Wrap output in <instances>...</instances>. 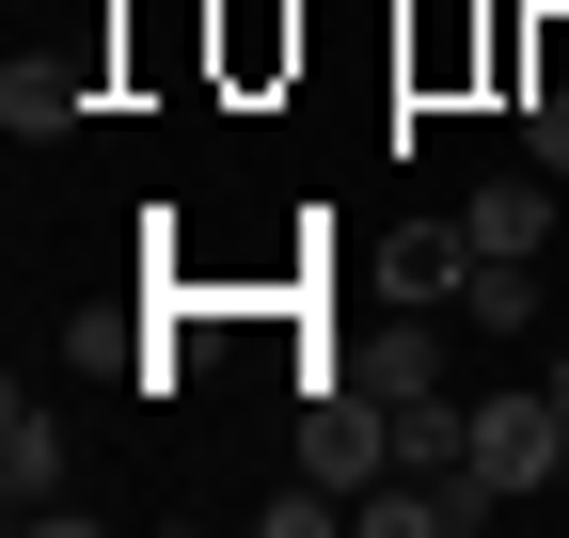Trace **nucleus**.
Segmentation results:
<instances>
[{
  "mask_svg": "<svg viewBox=\"0 0 569 538\" xmlns=\"http://www.w3.org/2000/svg\"><path fill=\"white\" fill-rule=\"evenodd\" d=\"M301 476H332V491H380L396 476V396L380 380H317L301 396Z\"/></svg>",
  "mask_w": 569,
  "mask_h": 538,
  "instance_id": "f257e3e1",
  "label": "nucleus"
},
{
  "mask_svg": "<svg viewBox=\"0 0 569 538\" xmlns=\"http://www.w3.org/2000/svg\"><path fill=\"white\" fill-rule=\"evenodd\" d=\"M475 476H490V491H553V476H569V412H553V380L475 396Z\"/></svg>",
  "mask_w": 569,
  "mask_h": 538,
  "instance_id": "f03ea898",
  "label": "nucleus"
},
{
  "mask_svg": "<svg viewBox=\"0 0 569 538\" xmlns=\"http://www.w3.org/2000/svg\"><path fill=\"white\" fill-rule=\"evenodd\" d=\"M0 507H17V522H48V507H63V412H48L32 380L0 396Z\"/></svg>",
  "mask_w": 569,
  "mask_h": 538,
  "instance_id": "7ed1b4c3",
  "label": "nucleus"
},
{
  "mask_svg": "<svg viewBox=\"0 0 569 538\" xmlns=\"http://www.w3.org/2000/svg\"><path fill=\"white\" fill-rule=\"evenodd\" d=\"M459 238H475V253H538V238H553V207H538V175H490L475 207H459Z\"/></svg>",
  "mask_w": 569,
  "mask_h": 538,
  "instance_id": "20e7f679",
  "label": "nucleus"
},
{
  "mask_svg": "<svg viewBox=\"0 0 569 538\" xmlns=\"http://www.w3.org/2000/svg\"><path fill=\"white\" fill-rule=\"evenodd\" d=\"M459 317H475V332H538V253H475Z\"/></svg>",
  "mask_w": 569,
  "mask_h": 538,
  "instance_id": "39448f33",
  "label": "nucleus"
},
{
  "mask_svg": "<svg viewBox=\"0 0 569 538\" xmlns=\"http://www.w3.org/2000/svg\"><path fill=\"white\" fill-rule=\"evenodd\" d=\"M0 127H17V143H32V127H63V63H32V48L0 63Z\"/></svg>",
  "mask_w": 569,
  "mask_h": 538,
  "instance_id": "423d86ee",
  "label": "nucleus"
},
{
  "mask_svg": "<svg viewBox=\"0 0 569 538\" xmlns=\"http://www.w3.org/2000/svg\"><path fill=\"white\" fill-rule=\"evenodd\" d=\"M538 380H553V412H569V349H553V365H538Z\"/></svg>",
  "mask_w": 569,
  "mask_h": 538,
  "instance_id": "0eeeda50",
  "label": "nucleus"
}]
</instances>
